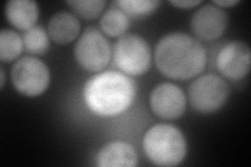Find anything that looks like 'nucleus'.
<instances>
[{
  "instance_id": "1",
  "label": "nucleus",
  "mask_w": 251,
  "mask_h": 167,
  "mask_svg": "<svg viewBox=\"0 0 251 167\" xmlns=\"http://www.w3.org/2000/svg\"><path fill=\"white\" fill-rule=\"evenodd\" d=\"M155 62L162 74L184 81L202 72L206 65V52L198 40L174 33L164 36L157 44Z\"/></svg>"
},
{
  "instance_id": "2",
  "label": "nucleus",
  "mask_w": 251,
  "mask_h": 167,
  "mask_svg": "<svg viewBox=\"0 0 251 167\" xmlns=\"http://www.w3.org/2000/svg\"><path fill=\"white\" fill-rule=\"evenodd\" d=\"M135 83L120 71H105L86 83L84 98L86 105L101 116L119 115L134 100Z\"/></svg>"
},
{
  "instance_id": "3",
  "label": "nucleus",
  "mask_w": 251,
  "mask_h": 167,
  "mask_svg": "<svg viewBox=\"0 0 251 167\" xmlns=\"http://www.w3.org/2000/svg\"><path fill=\"white\" fill-rule=\"evenodd\" d=\"M144 149L149 160L158 166H176L186 155L183 134L171 124H156L144 138Z\"/></svg>"
},
{
  "instance_id": "4",
  "label": "nucleus",
  "mask_w": 251,
  "mask_h": 167,
  "mask_svg": "<svg viewBox=\"0 0 251 167\" xmlns=\"http://www.w3.org/2000/svg\"><path fill=\"white\" fill-rule=\"evenodd\" d=\"M113 60L116 67L125 74H144L151 65L150 46L138 35L122 36L114 45Z\"/></svg>"
},
{
  "instance_id": "5",
  "label": "nucleus",
  "mask_w": 251,
  "mask_h": 167,
  "mask_svg": "<svg viewBox=\"0 0 251 167\" xmlns=\"http://www.w3.org/2000/svg\"><path fill=\"white\" fill-rule=\"evenodd\" d=\"M228 85L216 74L198 77L188 90L192 106L201 113H214L221 109L228 98Z\"/></svg>"
},
{
  "instance_id": "6",
  "label": "nucleus",
  "mask_w": 251,
  "mask_h": 167,
  "mask_svg": "<svg viewBox=\"0 0 251 167\" xmlns=\"http://www.w3.org/2000/svg\"><path fill=\"white\" fill-rule=\"evenodd\" d=\"M11 75L15 88L26 96L41 95L50 86V70L41 60L36 58L20 59L12 68Z\"/></svg>"
},
{
  "instance_id": "7",
  "label": "nucleus",
  "mask_w": 251,
  "mask_h": 167,
  "mask_svg": "<svg viewBox=\"0 0 251 167\" xmlns=\"http://www.w3.org/2000/svg\"><path fill=\"white\" fill-rule=\"evenodd\" d=\"M75 55L78 64L88 71L104 69L111 57V48L107 39L97 28H87L75 46Z\"/></svg>"
},
{
  "instance_id": "8",
  "label": "nucleus",
  "mask_w": 251,
  "mask_h": 167,
  "mask_svg": "<svg viewBox=\"0 0 251 167\" xmlns=\"http://www.w3.org/2000/svg\"><path fill=\"white\" fill-rule=\"evenodd\" d=\"M251 53L249 46L241 41H231L220 49L216 64L218 70L230 79H242L250 70Z\"/></svg>"
},
{
  "instance_id": "9",
  "label": "nucleus",
  "mask_w": 251,
  "mask_h": 167,
  "mask_svg": "<svg viewBox=\"0 0 251 167\" xmlns=\"http://www.w3.org/2000/svg\"><path fill=\"white\" fill-rule=\"evenodd\" d=\"M150 106L157 116L163 119H177L184 113L186 98L177 85L162 83L152 91Z\"/></svg>"
},
{
  "instance_id": "10",
  "label": "nucleus",
  "mask_w": 251,
  "mask_h": 167,
  "mask_svg": "<svg viewBox=\"0 0 251 167\" xmlns=\"http://www.w3.org/2000/svg\"><path fill=\"white\" fill-rule=\"evenodd\" d=\"M226 13L214 4L203 5L193 16L191 27L196 37L203 41H214L221 37L227 27Z\"/></svg>"
},
{
  "instance_id": "11",
  "label": "nucleus",
  "mask_w": 251,
  "mask_h": 167,
  "mask_svg": "<svg viewBox=\"0 0 251 167\" xmlns=\"http://www.w3.org/2000/svg\"><path fill=\"white\" fill-rule=\"evenodd\" d=\"M97 164L101 167L137 165V154L127 142L114 141L101 147L97 155Z\"/></svg>"
},
{
  "instance_id": "12",
  "label": "nucleus",
  "mask_w": 251,
  "mask_h": 167,
  "mask_svg": "<svg viewBox=\"0 0 251 167\" xmlns=\"http://www.w3.org/2000/svg\"><path fill=\"white\" fill-rule=\"evenodd\" d=\"M80 30V21L68 12L54 14L49 22V35L57 44H67L74 41Z\"/></svg>"
},
{
  "instance_id": "13",
  "label": "nucleus",
  "mask_w": 251,
  "mask_h": 167,
  "mask_svg": "<svg viewBox=\"0 0 251 167\" xmlns=\"http://www.w3.org/2000/svg\"><path fill=\"white\" fill-rule=\"evenodd\" d=\"M5 16L12 25L27 30L36 24L39 7L35 1L30 0H12L5 5Z\"/></svg>"
},
{
  "instance_id": "14",
  "label": "nucleus",
  "mask_w": 251,
  "mask_h": 167,
  "mask_svg": "<svg viewBox=\"0 0 251 167\" xmlns=\"http://www.w3.org/2000/svg\"><path fill=\"white\" fill-rule=\"evenodd\" d=\"M130 25L129 16L117 7L109 9L100 19V26L110 37L123 36Z\"/></svg>"
},
{
  "instance_id": "15",
  "label": "nucleus",
  "mask_w": 251,
  "mask_h": 167,
  "mask_svg": "<svg viewBox=\"0 0 251 167\" xmlns=\"http://www.w3.org/2000/svg\"><path fill=\"white\" fill-rule=\"evenodd\" d=\"M23 41L14 30L2 29L0 33V59L2 62L14 61L22 51Z\"/></svg>"
},
{
  "instance_id": "16",
  "label": "nucleus",
  "mask_w": 251,
  "mask_h": 167,
  "mask_svg": "<svg viewBox=\"0 0 251 167\" xmlns=\"http://www.w3.org/2000/svg\"><path fill=\"white\" fill-rule=\"evenodd\" d=\"M23 43L27 51L36 54L44 53L50 45L49 36L41 26H34L25 31L23 36Z\"/></svg>"
},
{
  "instance_id": "17",
  "label": "nucleus",
  "mask_w": 251,
  "mask_h": 167,
  "mask_svg": "<svg viewBox=\"0 0 251 167\" xmlns=\"http://www.w3.org/2000/svg\"><path fill=\"white\" fill-rule=\"evenodd\" d=\"M120 9L133 17H144V16L152 14L159 1L155 0H122V1L114 2Z\"/></svg>"
},
{
  "instance_id": "18",
  "label": "nucleus",
  "mask_w": 251,
  "mask_h": 167,
  "mask_svg": "<svg viewBox=\"0 0 251 167\" xmlns=\"http://www.w3.org/2000/svg\"><path fill=\"white\" fill-rule=\"evenodd\" d=\"M67 4L84 19H94L104 10L106 1L104 0H90V1H67Z\"/></svg>"
},
{
  "instance_id": "19",
  "label": "nucleus",
  "mask_w": 251,
  "mask_h": 167,
  "mask_svg": "<svg viewBox=\"0 0 251 167\" xmlns=\"http://www.w3.org/2000/svg\"><path fill=\"white\" fill-rule=\"evenodd\" d=\"M173 5H175L180 9H192L201 3L199 0H180V1H171Z\"/></svg>"
},
{
  "instance_id": "20",
  "label": "nucleus",
  "mask_w": 251,
  "mask_h": 167,
  "mask_svg": "<svg viewBox=\"0 0 251 167\" xmlns=\"http://www.w3.org/2000/svg\"><path fill=\"white\" fill-rule=\"evenodd\" d=\"M239 2H240L239 0H222V1H220V0H216V1H214V3L217 4L218 6H226V7L234 6Z\"/></svg>"
},
{
  "instance_id": "21",
  "label": "nucleus",
  "mask_w": 251,
  "mask_h": 167,
  "mask_svg": "<svg viewBox=\"0 0 251 167\" xmlns=\"http://www.w3.org/2000/svg\"><path fill=\"white\" fill-rule=\"evenodd\" d=\"M0 71H1V88H3V86H4V83H5V73H4V69H3V67H1L0 68Z\"/></svg>"
}]
</instances>
